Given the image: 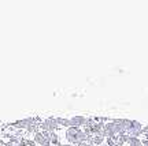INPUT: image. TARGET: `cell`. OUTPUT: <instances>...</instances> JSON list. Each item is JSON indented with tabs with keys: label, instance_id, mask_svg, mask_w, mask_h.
Here are the masks:
<instances>
[{
	"label": "cell",
	"instance_id": "cell-5",
	"mask_svg": "<svg viewBox=\"0 0 148 146\" xmlns=\"http://www.w3.org/2000/svg\"><path fill=\"white\" fill-rule=\"evenodd\" d=\"M88 123V117L84 115H75L73 117H70V127L74 128H82Z\"/></svg>",
	"mask_w": 148,
	"mask_h": 146
},
{
	"label": "cell",
	"instance_id": "cell-1",
	"mask_svg": "<svg viewBox=\"0 0 148 146\" xmlns=\"http://www.w3.org/2000/svg\"><path fill=\"white\" fill-rule=\"evenodd\" d=\"M64 139H66L67 143H70V145L78 146V145H81V143L86 142L88 136H86V134L84 132L82 128L69 127V128H66V130H64Z\"/></svg>",
	"mask_w": 148,
	"mask_h": 146
},
{
	"label": "cell",
	"instance_id": "cell-7",
	"mask_svg": "<svg viewBox=\"0 0 148 146\" xmlns=\"http://www.w3.org/2000/svg\"><path fill=\"white\" fill-rule=\"evenodd\" d=\"M49 139H51V145L52 146H58L59 143H60V136H59L58 131H56V132H51Z\"/></svg>",
	"mask_w": 148,
	"mask_h": 146
},
{
	"label": "cell",
	"instance_id": "cell-9",
	"mask_svg": "<svg viewBox=\"0 0 148 146\" xmlns=\"http://www.w3.org/2000/svg\"><path fill=\"white\" fill-rule=\"evenodd\" d=\"M127 146H143V138H134V136H130V141H129Z\"/></svg>",
	"mask_w": 148,
	"mask_h": 146
},
{
	"label": "cell",
	"instance_id": "cell-6",
	"mask_svg": "<svg viewBox=\"0 0 148 146\" xmlns=\"http://www.w3.org/2000/svg\"><path fill=\"white\" fill-rule=\"evenodd\" d=\"M56 119V123H58L59 127H63V128H69L70 127V119L69 117H55Z\"/></svg>",
	"mask_w": 148,
	"mask_h": 146
},
{
	"label": "cell",
	"instance_id": "cell-2",
	"mask_svg": "<svg viewBox=\"0 0 148 146\" xmlns=\"http://www.w3.org/2000/svg\"><path fill=\"white\" fill-rule=\"evenodd\" d=\"M41 122V119H38V117H25V119H19L16 120V122H12L8 124V127L11 128H15V130H26L29 126L32 124H38Z\"/></svg>",
	"mask_w": 148,
	"mask_h": 146
},
{
	"label": "cell",
	"instance_id": "cell-8",
	"mask_svg": "<svg viewBox=\"0 0 148 146\" xmlns=\"http://www.w3.org/2000/svg\"><path fill=\"white\" fill-rule=\"evenodd\" d=\"M104 142H106V138H104L103 135H95L93 136V139H92L93 146H101Z\"/></svg>",
	"mask_w": 148,
	"mask_h": 146
},
{
	"label": "cell",
	"instance_id": "cell-3",
	"mask_svg": "<svg viewBox=\"0 0 148 146\" xmlns=\"http://www.w3.org/2000/svg\"><path fill=\"white\" fill-rule=\"evenodd\" d=\"M38 128L40 131H47V132H56V131L60 128L56 123V119L55 117H45V119H41L40 124H38Z\"/></svg>",
	"mask_w": 148,
	"mask_h": 146
},
{
	"label": "cell",
	"instance_id": "cell-10",
	"mask_svg": "<svg viewBox=\"0 0 148 146\" xmlns=\"http://www.w3.org/2000/svg\"><path fill=\"white\" fill-rule=\"evenodd\" d=\"M58 146H73V145H70V143H67V142H66V143H62V142H60Z\"/></svg>",
	"mask_w": 148,
	"mask_h": 146
},
{
	"label": "cell",
	"instance_id": "cell-4",
	"mask_svg": "<svg viewBox=\"0 0 148 146\" xmlns=\"http://www.w3.org/2000/svg\"><path fill=\"white\" fill-rule=\"evenodd\" d=\"M51 132L47 131H37L36 134L33 135V142L36 146H52L51 145Z\"/></svg>",
	"mask_w": 148,
	"mask_h": 146
}]
</instances>
